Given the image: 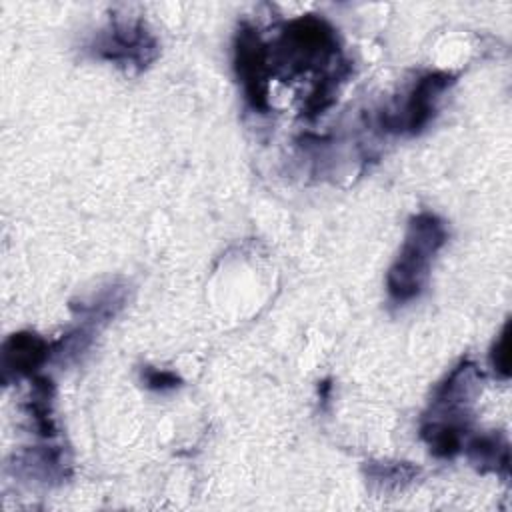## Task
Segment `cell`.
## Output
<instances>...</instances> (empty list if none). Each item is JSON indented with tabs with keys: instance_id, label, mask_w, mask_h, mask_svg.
Segmentation results:
<instances>
[{
	"instance_id": "cell-1",
	"label": "cell",
	"mask_w": 512,
	"mask_h": 512,
	"mask_svg": "<svg viewBox=\"0 0 512 512\" xmlns=\"http://www.w3.org/2000/svg\"><path fill=\"white\" fill-rule=\"evenodd\" d=\"M446 238V228L438 216L422 212L410 220L404 244L386 278L388 294L396 304L420 296L428 280L432 258L444 246Z\"/></svg>"
},
{
	"instance_id": "cell-2",
	"label": "cell",
	"mask_w": 512,
	"mask_h": 512,
	"mask_svg": "<svg viewBox=\"0 0 512 512\" xmlns=\"http://www.w3.org/2000/svg\"><path fill=\"white\" fill-rule=\"evenodd\" d=\"M234 64L250 106L268 110V54L256 30L246 24L236 34Z\"/></svg>"
},
{
	"instance_id": "cell-3",
	"label": "cell",
	"mask_w": 512,
	"mask_h": 512,
	"mask_svg": "<svg viewBox=\"0 0 512 512\" xmlns=\"http://www.w3.org/2000/svg\"><path fill=\"white\" fill-rule=\"evenodd\" d=\"M452 84V76L446 72H428L412 88L400 114L382 116V126L394 132H420L436 110V100Z\"/></svg>"
},
{
	"instance_id": "cell-4",
	"label": "cell",
	"mask_w": 512,
	"mask_h": 512,
	"mask_svg": "<svg viewBox=\"0 0 512 512\" xmlns=\"http://www.w3.org/2000/svg\"><path fill=\"white\" fill-rule=\"evenodd\" d=\"M284 44L298 62H308L312 58H324L336 52L334 30L314 16H304L294 22L284 32Z\"/></svg>"
},
{
	"instance_id": "cell-5",
	"label": "cell",
	"mask_w": 512,
	"mask_h": 512,
	"mask_svg": "<svg viewBox=\"0 0 512 512\" xmlns=\"http://www.w3.org/2000/svg\"><path fill=\"white\" fill-rule=\"evenodd\" d=\"M98 52L108 60L136 62L142 66L154 58L156 42L144 30L142 22L122 24V26H114L112 34L100 42Z\"/></svg>"
},
{
	"instance_id": "cell-6",
	"label": "cell",
	"mask_w": 512,
	"mask_h": 512,
	"mask_svg": "<svg viewBox=\"0 0 512 512\" xmlns=\"http://www.w3.org/2000/svg\"><path fill=\"white\" fill-rule=\"evenodd\" d=\"M48 354H50V346L40 336L30 332L12 334L4 344V354H2L4 374L6 376L28 374L36 370L48 358Z\"/></svg>"
},
{
	"instance_id": "cell-7",
	"label": "cell",
	"mask_w": 512,
	"mask_h": 512,
	"mask_svg": "<svg viewBox=\"0 0 512 512\" xmlns=\"http://www.w3.org/2000/svg\"><path fill=\"white\" fill-rule=\"evenodd\" d=\"M468 456L482 470L500 472L504 476L508 474V464H510L508 442L500 434H484V436L472 438L468 444Z\"/></svg>"
},
{
	"instance_id": "cell-8",
	"label": "cell",
	"mask_w": 512,
	"mask_h": 512,
	"mask_svg": "<svg viewBox=\"0 0 512 512\" xmlns=\"http://www.w3.org/2000/svg\"><path fill=\"white\" fill-rule=\"evenodd\" d=\"M144 382L152 390H172L180 384V378L174 372L158 370V368H146L142 374Z\"/></svg>"
},
{
	"instance_id": "cell-9",
	"label": "cell",
	"mask_w": 512,
	"mask_h": 512,
	"mask_svg": "<svg viewBox=\"0 0 512 512\" xmlns=\"http://www.w3.org/2000/svg\"><path fill=\"white\" fill-rule=\"evenodd\" d=\"M490 360H492V368L496 372H500L504 378L508 376V324L502 328L494 348H492V354H490Z\"/></svg>"
}]
</instances>
